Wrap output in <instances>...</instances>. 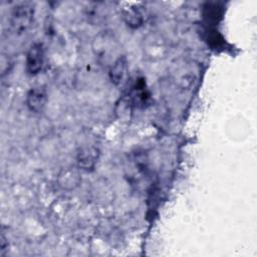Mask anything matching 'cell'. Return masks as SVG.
<instances>
[{
  "label": "cell",
  "mask_w": 257,
  "mask_h": 257,
  "mask_svg": "<svg viewBox=\"0 0 257 257\" xmlns=\"http://www.w3.org/2000/svg\"><path fill=\"white\" fill-rule=\"evenodd\" d=\"M61 178H63V187L68 186V181H70V185H77L78 183V177L74 172H65L64 176Z\"/></svg>",
  "instance_id": "ba28073f"
},
{
  "label": "cell",
  "mask_w": 257,
  "mask_h": 257,
  "mask_svg": "<svg viewBox=\"0 0 257 257\" xmlns=\"http://www.w3.org/2000/svg\"><path fill=\"white\" fill-rule=\"evenodd\" d=\"M123 18L131 27H139L143 23V15L138 8H126L123 10Z\"/></svg>",
  "instance_id": "52a82bcc"
},
{
  "label": "cell",
  "mask_w": 257,
  "mask_h": 257,
  "mask_svg": "<svg viewBox=\"0 0 257 257\" xmlns=\"http://www.w3.org/2000/svg\"><path fill=\"white\" fill-rule=\"evenodd\" d=\"M34 6L30 2H22L15 5L11 12L10 24L14 32H25L33 21Z\"/></svg>",
  "instance_id": "6da1fadb"
},
{
  "label": "cell",
  "mask_w": 257,
  "mask_h": 257,
  "mask_svg": "<svg viewBox=\"0 0 257 257\" xmlns=\"http://www.w3.org/2000/svg\"><path fill=\"white\" fill-rule=\"evenodd\" d=\"M112 37L108 35L107 33L101 35H98L97 38H95V46H94V51L95 54L97 55L98 58L104 60L105 62L108 60V54L111 52L114 53V51L111 49L113 48V41Z\"/></svg>",
  "instance_id": "5b68a950"
},
{
  "label": "cell",
  "mask_w": 257,
  "mask_h": 257,
  "mask_svg": "<svg viewBox=\"0 0 257 257\" xmlns=\"http://www.w3.org/2000/svg\"><path fill=\"white\" fill-rule=\"evenodd\" d=\"M47 100V92L44 87L38 86L31 88L26 96L28 108L34 112H40Z\"/></svg>",
  "instance_id": "3957f363"
},
{
  "label": "cell",
  "mask_w": 257,
  "mask_h": 257,
  "mask_svg": "<svg viewBox=\"0 0 257 257\" xmlns=\"http://www.w3.org/2000/svg\"><path fill=\"white\" fill-rule=\"evenodd\" d=\"M99 152L94 147H86L79 151L77 154L78 166L84 170L92 169L98 159Z\"/></svg>",
  "instance_id": "8992f818"
},
{
  "label": "cell",
  "mask_w": 257,
  "mask_h": 257,
  "mask_svg": "<svg viewBox=\"0 0 257 257\" xmlns=\"http://www.w3.org/2000/svg\"><path fill=\"white\" fill-rule=\"evenodd\" d=\"M44 50L41 43H33L26 54V70L30 75L37 74L43 66Z\"/></svg>",
  "instance_id": "7a4b0ae2"
},
{
  "label": "cell",
  "mask_w": 257,
  "mask_h": 257,
  "mask_svg": "<svg viewBox=\"0 0 257 257\" xmlns=\"http://www.w3.org/2000/svg\"><path fill=\"white\" fill-rule=\"evenodd\" d=\"M127 71V61L124 55H119L109 67V79L114 85H119L125 78Z\"/></svg>",
  "instance_id": "277c9868"
}]
</instances>
